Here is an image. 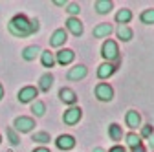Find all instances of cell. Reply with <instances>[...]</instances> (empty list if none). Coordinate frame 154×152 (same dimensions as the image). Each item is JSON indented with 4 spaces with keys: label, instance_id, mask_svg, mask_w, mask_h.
<instances>
[{
    "label": "cell",
    "instance_id": "obj_1",
    "mask_svg": "<svg viewBox=\"0 0 154 152\" xmlns=\"http://www.w3.org/2000/svg\"><path fill=\"white\" fill-rule=\"evenodd\" d=\"M38 28H41V24H38L37 18H28L22 13L15 15L8 24V31L13 37H17V39H24V37H29V35L37 33Z\"/></svg>",
    "mask_w": 154,
    "mask_h": 152
},
{
    "label": "cell",
    "instance_id": "obj_2",
    "mask_svg": "<svg viewBox=\"0 0 154 152\" xmlns=\"http://www.w3.org/2000/svg\"><path fill=\"white\" fill-rule=\"evenodd\" d=\"M101 55H103V59L105 62H114V61H118L119 59V46L116 41L112 39H106L101 46Z\"/></svg>",
    "mask_w": 154,
    "mask_h": 152
},
{
    "label": "cell",
    "instance_id": "obj_3",
    "mask_svg": "<svg viewBox=\"0 0 154 152\" xmlns=\"http://www.w3.org/2000/svg\"><path fill=\"white\" fill-rule=\"evenodd\" d=\"M35 119L33 117H28V116H20V117H17L13 121V130L17 132H20V134H28V132H31L35 128Z\"/></svg>",
    "mask_w": 154,
    "mask_h": 152
},
{
    "label": "cell",
    "instance_id": "obj_4",
    "mask_svg": "<svg viewBox=\"0 0 154 152\" xmlns=\"http://www.w3.org/2000/svg\"><path fill=\"white\" fill-rule=\"evenodd\" d=\"M95 97H97L99 101L103 103H110L114 99V88L108 84V83H99V84H95Z\"/></svg>",
    "mask_w": 154,
    "mask_h": 152
},
{
    "label": "cell",
    "instance_id": "obj_5",
    "mask_svg": "<svg viewBox=\"0 0 154 152\" xmlns=\"http://www.w3.org/2000/svg\"><path fill=\"white\" fill-rule=\"evenodd\" d=\"M35 97H38V90L35 86H24V88H20V90H18V96H17V99L20 101L22 105L33 103Z\"/></svg>",
    "mask_w": 154,
    "mask_h": 152
},
{
    "label": "cell",
    "instance_id": "obj_6",
    "mask_svg": "<svg viewBox=\"0 0 154 152\" xmlns=\"http://www.w3.org/2000/svg\"><path fill=\"white\" fill-rule=\"evenodd\" d=\"M81 117H83V110L79 108V106H70L64 114H63V121L66 123V125H77L81 121Z\"/></svg>",
    "mask_w": 154,
    "mask_h": 152
},
{
    "label": "cell",
    "instance_id": "obj_7",
    "mask_svg": "<svg viewBox=\"0 0 154 152\" xmlns=\"http://www.w3.org/2000/svg\"><path fill=\"white\" fill-rule=\"evenodd\" d=\"M53 55H55V62H57V64H61V66H68V64H72L73 59H75L73 50H68V48L59 50V51L53 53Z\"/></svg>",
    "mask_w": 154,
    "mask_h": 152
},
{
    "label": "cell",
    "instance_id": "obj_8",
    "mask_svg": "<svg viewBox=\"0 0 154 152\" xmlns=\"http://www.w3.org/2000/svg\"><path fill=\"white\" fill-rule=\"evenodd\" d=\"M66 41H68V31L64 28H59V29H55L53 35L50 37V46L51 48H61V46H64Z\"/></svg>",
    "mask_w": 154,
    "mask_h": 152
},
{
    "label": "cell",
    "instance_id": "obj_9",
    "mask_svg": "<svg viewBox=\"0 0 154 152\" xmlns=\"http://www.w3.org/2000/svg\"><path fill=\"white\" fill-rule=\"evenodd\" d=\"M86 75H88V68H86L85 64H75L73 68L68 70L66 77H68L70 81H83Z\"/></svg>",
    "mask_w": 154,
    "mask_h": 152
},
{
    "label": "cell",
    "instance_id": "obj_10",
    "mask_svg": "<svg viewBox=\"0 0 154 152\" xmlns=\"http://www.w3.org/2000/svg\"><path fill=\"white\" fill-rule=\"evenodd\" d=\"M66 29H68L73 37H81L83 31H85V26H83V22H81L77 17H68V20H66Z\"/></svg>",
    "mask_w": 154,
    "mask_h": 152
},
{
    "label": "cell",
    "instance_id": "obj_11",
    "mask_svg": "<svg viewBox=\"0 0 154 152\" xmlns=\"http://www.w3.org/2000/svg\"><path fill=\"white\" fill-rule=\"evenodd\" d=\"M75 138L72 136V134H61L59 138L55 139V145H57V148L59 150H72L73 147H75Z\"/></svg>",
    "mask_w": 154,
    "mask_h": 152
},
{
    "label": "cell",
    "instance_id": "obj_12",
    "mask_svg": "<svg viewBox=\"0 0 154 152\" xmlns=\"http://www.w3.org/2000/svg\"><path fill=\"white\" fill-rule=\"evenodd\" d=\"M125 123L130 130H136L141 126V114L138 110H128L127 116H125Z\"/></svg>",
    "mask_w": 154,
    "mask_h": 152
},
{
    "label": "cell",
    "instance_id": "obj_13",
    "mask_svg": "<svg viewBox=\"0 0 154 152\" xmlns=\"http://www.w3.org/2000/svg\"><path fill=\"white\" fill-rule=\"evenodd\" d=\"M116 70H118V66H116L114 62H103V64L97 66V77L101 81H105V79L112 77V75L116 73Z\"/></svg>",
    "mask_w": 154,
    "mask_h": 152
},
{
    "label": "cell",
    "instance_id": "obj_14",
    "mask_svg": "<svg viewBox=\"0 0 154 152\" xmlns=\"http://www.w3.org/2000/svg\"><path fill=\"white\" fill-rule=\"evenodd\" d=\"M59 97H61V101H63L64 105H68V106H75V103H77V93H75L72 88H61V90H59Z\"/></svg>",
    "mask_w": 154,
    "mask_h": 152
},
{
    "label": "cell",
    "instance_id": "obj_15",
    "mask_svg": "<svg viewBox=\"0 0 154 152\" xmlns=\"http://www.w3.org/2000/svg\"><path fill=\"white\" fill-rule=\"evenodd\" d=\"M114 31V28H112V24H108V22H101V24H97L94 28V37L95 39H106V37H110V33Z\"/></svg>",
    "mask_w": 154,
    "mask_h": 152
},
{
    "label": "cell",
    "instance_id": "obj_16",
    "mask_svg": "<svg viewBox=\"0 0 154 152\" xmlns=\"http://www.w3.org/2000/svg\"><path fill=\"white\" fill-rule=\"evenodd\" d=\"M41 48H38L37 44H33V46H28V48H24L22 50V59L24 61H28V62H31V61H35L38 55H41Z\"/></svg>",
    "mask_w": 154,
    "mask_h": 152
},
{
    "label": "cell",
    "instance_id": "obj_17",
    "mask_svg": "<svg viewBox=\"0 0 154 152\" xmlns=\"http://www.w3.org/2000/svg\"><path fill=\"white\" fill-rule=\"evenodd\" d=\"M130 20H132V11L128 8H123V9H119L118 13H116V22H118L119 26H127Z\"/></svg>",
    "mask_w": 154,
    "mask_h": 152
},
{
    "label": "cell",
    "instance_id": "obj_18",
    "mask_svg": "<svg viewBox=\"0 0 154 152\" xmlns=\"http://www.w3.org/2000/svg\"><path fill=\"white\" fill-rule=\"evenodd\" d=\"M53 86V75L48 71V73H44L41 79H38V92H50V88Z\"/></svg>",
    "mask_w": 154,
    "mask_h": 152
},
{
    "label": "cell",
    "instance_id": "obj_19",
    "mask_svg": "<svg viewBox=\"0 0 154 152\" xmlns=\"http://www.w3.org/2000/svg\"><path fill=\"white\" fill-rule=\"evenodd\" d=\"M116 35H118V39H119L121 42H128V41H132L134 31H132L128 26H118V29H116Z\"/></svg>",
    "mask_w": 154,
    "mask_h": 152
},
{
    "label": "cell",
    "instance_id": "obj_20",
    "mask_svg": "<svg viewBox=\"0 0 154 152\" xmlns=\"http://www.w3.org/2000/svg\"><path fill=\"white\" fill-rule=\"evenodd\" d=\"M41 62L44 68H53L55 66V55L50 50H42L41 51Z\"/></svg>",
    "mask_w": 154,
    "mask_h": 152
},
{
    "label": "cell",
    "instance_id": "obj_21",
    "mask_svg": "<svg viewBox=\"0 0 154 152\" xmlns=\"http://www.w3.org/2000/svg\"><path fill=\"white\" fill-rule=\"evenodd\" d=\"M94 8H95V11H97L99 15H106V13L112 11L114 4L110 2V0H97V2L94 4Z\"/></svg>",
    "mask_w": 154,
    "mask_h": 152
},
{
    "label": "cell",
    "instance_id": "obj_22",
    "mask_svg": "<svg viewBox=\"0 0 154 152\" xmlns=\"http://www.w3.org/2000/svg\"><path fill=\"white\" fill-rule=\"evenodd\" d=\"M108 136H110L112 141H119L123 138V126H119L118 123H112L108 126Z\"/></svg>",
    "mask_w": 154,
    "mask_h": 152
},
{
    "label": "cell",
    "instance_id": "obj_23",
    "mask_svg": "<svg viewBox=\"0 0 154 152\" xmlns=\"http://www.w3.org/2000/svg\"><path fill=\"white\" fill-rule=\"evenodd\" d=\"M31 112H33V116L41 117V116H44V114H46V105H44L42 101L35 99V101L31 103Z\"/></svg>",
    "mask_w": 154,
    "mask_h": 152
},
{
    "label": "cell",
    "instance_id": "obj_24",
    "mask_svg": "<svg viewBox=\"0 0 154 152\" xmlns=\"http://www.w3.org/2000/svg\"><path fill=\"white\" fill-rule=\"evenodd\" d=\"M31 141H35V143H38V145H46V143H50L51 141V138H50V134L48 132H35V134L31 136Z\"/></svg>",
    "mask_w": 154,
    "mask_h": 152
},
{
    "label": "cell",
    "instance_id": "obj_25",
    "mask_svg": "<svg viewBox=\"0 0 154 152\" xmlns=\"http://www.w3.org/2000/svg\"><path fill=\"white\" fill-rule=\"evenodd\" d=\"M140 20H141V24H147V26L154 24V9H152V8L143 9L141 15H140Z\"/></svg>",
    "mask_w": 154,
    "mask_h": 152
},
{
    "label": "cell",
    "instance_id": "obj_26",
    "mask_svg": "<svg viewBox=\"0 0 154 152\" xmlns=\"http://www.w3.org/2000/svg\"><path fill=\"white\" fill-rule=\"evenodd\" d=\"M125 141H127V145H128L130 148H136V147L141 145V138L136 134V132H128V134L125 136Z\"/></svg>",
    "mask_w": 154,
    "mask_h": 152
},
{
    "label": "cell",
    "instance_id": "obj_27",
    "mask_svg": "<svg viewBox=\"0 0 154 152\" xmlns=\"http://www.w3.org/2000/svg\"><path fill=\"white\" fill-rule=\"evenodd\" d=\"M66 11H68L70 17H77V15H79V11H81V6L77 4V2H70L66 6Z\"/></svg>",
    "mask_w": 154,
    "mask_h": 152
},
{
    "label": "cell",
    "instance_id": "obj_28",
    "mask_svg": "<svg viewBox=\"0 0 154 152\" xmlns=\"http://www.w3.org/2000/svg\"><path fill=\"white\" fill-rule=\"evenodd\" d=\"M6 134H8V138H9V143H11L13 147H17L18 143H20V138L17 136V132H15L13 128H8V130H6Z\"/></svg>",
    "mask_w": 154,
    "mask_h": 152
},
{
    "label": "cell",
    "instance_id": "obj_29",
    "mask_svg": "<svg viewBox=\"0 0 154 152\" xmlns=\"http://www.w3.org/2000/svg\"><path fill=\"white\" fill-rule=\"evenodd\" d=\"M152 134H154V126H152L150 123H149V125H143V126H141V134H140V138H147V139H149V138H150Z\"/></svg>",
    "mask_w": 154,
    "mask_h": 152
},
{
    "label": "cell",
    "instance_id": "obj_30",
    "mask_svg": "<svg viewBox=\"0 0 154 152\" xmlns=\"http://www.w3.org/2000/svg\"><path fill=\"white\" fill-rule=\"evenodd\" d=\"M108 152H127V148H125V147H121V145H114Z\"/></svg>",
    "mask_w": 154,
    "mask_h": 152
},
{
    "label": "cell",
    "instance_id": "obj_31",
    "mask_svg": "<svg viewBox=\"0 0 154 152\" xmlns=\"http://www.w3.org/2000/svg\"><path fill=\"white\" fill-rule=\"evenodd\" d=\"M33 152H50V148H46V147H37V148H33Z\"/></svg>",
    "mask_w": 154,
    "mask_h": 152
},
{
    "label": "cell",
    "instance_id": "obj_32",
    "mask_svg": "<svg viewBox=\"0 0 154 152\" xmlns=\"http://www.w3.org/2000/svg\"><path fill=\"white\" fill-rule=\"evenodd\" d=\"M132 152H145V147L143 145H140V147H136V148H130Z\"/></svg>",
    "mask_w": 154,
    "mask_h": 152
},
{
    "label": "cell",
    "instance_id": "obj_33",
    "mask_svg": "<svg viewBox=\"0 0 154 152\" xmlns=\"http://www.w3.org/2000/svg\"><path fill=\"white\" fill-rule=\"evenodd\" d=\"M149 147H150V148L154 150V134H152V136L149 138Z\"/></svg>",
    "mask_w": 154,
    "mask_h": 152
},
{
    "label": "cell",
    "instance_id": "obj_34",
    "mask_svg": "<svg viewBox=\"0 0 154 152\" xmlns=\"http://www.w3.org/2000/svg\"><path fill=\"white\" fill-rule=\"evenodd\" d=\"M2 97H4V86H2V83H0V101H2Z\"/></svg>",
    "mask_w": 154,
    "mask_h": 152
},
{
    "label": "cell",
    "instance_id": "obj_35",
    "mask_svg": "<svg viewBox=\"0 0 154 152\" xmlns=\"http://www.w3.org/2000/svg\"><path fill=\"white\" fill-rule=\"evenodd\" d=\"M53 4H55V6H64V2H63V0H55Z\"/></svg>",
    "mask_w": 154,
    "mask_h": 152
},
{
    "label": "cell",
    "instance_id": "obj_36",
    "mask_svg": "<svg viewBox=\"0 0 154 152\" xmlns=\"http://www.w3.org/2000/svg\"><path fill=\"white\" fill-rule=\"evenodd\" d=\"M94 152H106V150H103L101 147H97V148H94Z\"/></svg>",
    "mask_w": 154,
    "mask_h": 152
},
{
    "label": "cell",
    "instance_id": "obj_37",
    "mask_svg": "<svg viewBox=\"0 0 154 152\" xmlns=\"http://www.w3.org/2000/svg\"><path fill=\"white\" fill-rule=\"evenodd\" d=\"M0 143H2V136H0Z\"/></svg>",
    "mask_w": 154,
    "mask_h": 152
}]
</instances>
